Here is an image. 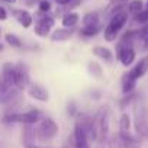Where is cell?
<instances>
[{
	"mask_svg": "<svg viewBox=\"0 0 148 148\" xmlns=\"http://www.w3.org/2000/svg\"><path fill=\"white\" fill-rule=\"evenodd\" d=\"M58 134V125L52 118L41 119L39 125L35 128V139L39 142H49Z\"/></svg>",
	"mask_w": 148,
	"mask_h": 148,
	"instance_id": "cell-1",
	"label": "cell"
},
{
	"mask_svg": "<svg viewBox=\"0 0 148 148\" xmlns=\"http://www.w3.org/2000/svg\"><path fill=\"white\" fill-rule=\"evenodd\" d=\"M96 131H97V141L103 142L108 139L109 135V125H110V110L109 106H100L96 116H95Z\"/></svg>",
	"mask_w": 148,
	"mask_h": 148,
	"instance_id": "cell-2",
	"label": "cell"
},
{
	"mask_svg": "<svg viewBox=\"0 0 148 148\" xmlns=\"http://www.w3.org/2000/svg\"><path fill=\"white\" fill-rule=\"evenodd\" d=\"M41 121V112L36 109L19 113V112H10L3 116L5 123H23V125H35Z\"/></svg>",
	"mask_w": 148,
	"mask_h": 148,
	"instance_id": "cell-3",
	"label": "cell"
},
{
	"mask_svg": "<svg viewBox=\"0 0 148 148\" xmlns=\"http://www.w3.org/2000/svg\"><path fill=\"white\" fill-rule=\"evenodd\" d=\"M134 125H135V131L141 138H148V115H147V109L141 102L135 103V109H134Z\"/></svg>",
	"mask_w": 148,
	"mask_h": 148,
	"instance_id": "cell-4",
	"label": "cell"
},
{
	"mask_svg": "<svg viewBox=\"0 0 148 148\" xmlns=\"http://www.w3.org/2000/svg\"><path fill=\"white\" fill-rule=\"evenodd\" d=\"M112 148H139L141 145V138L132 135L131 132H123L119 131L115 134L110 139Z\"/></svg>",
	"mask_w": 148,
	"mask_h": 148,
	"instance_id": "cell-5",
	"label": "cell"
},
{
	"mask_svg": "<svg viewBox=\"0 0 148 148\" xmlns=\"http://www.w3.org/2000/svg\"><path fill=\"white\" fill-rule=\"evenodd\" d=\"M116 58L123 67H131L136 58V51L134 45H126L122 42H118L116 45Z\"/></svg>",
	"mask_w": 148,
	"mask_h": 148,
	"instance_id": "cell-6",
	"label": "cell"
},
{
	"mask_svg": "<svg viewBox=\"0 0 148 148\" xmlns=\"http://www.w3.org/2000/svg\"><path fill=\"white\" fill-rule=\"evenodd\" d=\"M76 122L80 125V128L83 129V132L89 141H97V131H96L95 118H92L90 115H86V113H77Z\"/></svg>",
	"mask_w": 148,
	"mask_h": 148,
	"instance_id": "cell-7",
	"label": "cell"
},
{
	"mask_svg": "<svg viewBox=\"0 0 148 148\" xmlns=\"http://www.w3.org/2000/svg\"><path fill=\"white\" fill-rule=\"evenodd\" d=\"M31 83V76H29V70L23 62L15 64V86L19 90H23L28 87Z\"/></svg>",
	"mask_w": 148,
	"mask_h": 148,
	"instance_id": "cell-8",
	"label": "cell"
},
{
	"mask_svg": "<svg viewBox=\"0 0 148 148\" xmlns=\"http://www.w3.org/2000/svg\"><path fill=\"white\" fill-rule=\"evenodd\" d=\"M19 95V89L15 86H9L3 82L2 76H0V105L12 103Z\"/></svg>",
	"mask_w": 148,
	"mask_h": 148,
	"instance_id": "cell-9",
	"label": "cell"
},
{
	"mask_svg": "<svg viewBox=\"0 0 148 148\" xmlns=\"http://www.w3.org/2000/svg\"><path fill=\"white\" fill-rule=\"evenodd\" d=\"M147 73H148V55H147V57H142L136 64H134V67H132L126 74H128L132 80L138 82L139 79H142V77L145 76Z\"/></svg>",
	"mask_w": 148,
	"mask_h": 148,
	"instance_id": "cell-10",
	"label": "cell"
},
{
	"mask_svg": "<svg viewBox=\"0 0 148 148\" xmlns=\"http://www.w3.org/2000/svg\"><path fill=\"white\" fill-rule=\"evenodd\" d=\"M28 95L32 97V99H35V100H38V102H48V99H49V93H48V90L44 87V86H41V84H38V83H29V86H28Z\"/></svg>",
	"mask_w": 148,
	"mask_h": 148,
	"instance_id": "cell-11",
	"label": "cell"
},
{
	"mask_svg": "<svg viewBox=\"0 0 148 148\" xmlns=\"http://www.w3.org/2000/svg\"><path fill=\"white\" fill-rule=\"evenodd\" d=\"M89 142L90 141L84 135L83 129L76 122V125H74V132H73V145H74V148H90V144Z\"/></svg>",
	"mask_w": 148,
	"mask_h": 148,
	"instance_id": "cell-12",
	"label": "cell"
},
{
	"mask_svg": "<svg viewBox=\"0 0 148 148\" xmlns=\"http://www.w3.org/2000/svg\"><path fill=\"white\" fill-rule=\"evenodd\" d=\"M126 6H128V0H110V5L106 8L105 16L110 19L113 15L126 10Z\"/></svg>",
	"mask_w": 148,
	"mask_h": 148,
	"instance_id": "cell-13",
	"label": "cell"
},
{
	"mask_svg": "<svg viewBox=\"0 0 148 148\" xmlns=\"http://www.w3.org/2000/svg\"><path fill=\"white\" fill-rule=\"evenodd\" d=\"M2 79L6 84L9 86H15V64L12 62H5L2 65ZM16 87V86H15Z\"/></svg>",
	"mask_w": 148,
	"mask_h": 148,
	"instance_id": "cell-14",
	"label": "cell"
},
{
	"mask_svg": "<svg viewBox=\"0 0 148 148\" xmlns=\"http://www.w3.org/2000/svg\"><path fill=\"white\" fill-rule=\"evenodd\" d=\"M128 12L126 10H123V12H119V13H116V15H113L110 19H109V25L113 28V29H116L118 32H121L122 31V28L126 25V22H128Z\"/></svg>",
	"mask_w": 148,
	"mask_h": 148,
	"instance_id": "cell-15",
	"label": "cell"
},
{
	"mask_svg": "<svg viewBox=\"0 0 148 148\" xmlns=\"http://www.w3.org/2000/svg\"><path fill=\"white\" fill-rule=\"evenodd\" d=\"M13 16L16 18V21L21 23V26H23L25 29L31 28L32 23H34V18L32 15L28 12V10H21V9H16L13 10Z\"/></svg>",
	"mask_w": 148,
	"mask_h": 148,
	"instance_id": "cell-16",
	"label": "cell"
},
{
	"mask_svg": "<svg viewBox=\"0 0 148 148\" xmlns=\"http://www.w3.org/2000/svg\"><path fill=\"white\" fill-rule=\"evenodd\" d=\"M73 28H61V29H57L51 34V39L54 42H62V41H67L71 38L73 35Z\"/></svg>",
	"mask_w": 148,
	"mask_h": 148,
	"instance_id": "cell-17",
	"label": "cell"
},
{
	"mask_svg": "<svg viewBox=\"0 0 148 148\" xmlns=\"http://www.w3.org/2000/svg\"><path fill=\"white\" fill-rule=\"evenodd\" d=\"M121 86H122V93L123 95H129V93H134L135 92V87H136V82L132 80L128 74L125 73L122 76V82H121Z\"/></svg>",
	"mask_w": 148,
	"mask_h": 148,
	"instance_id": "cell-18",
	"label": "cell"
},
{
	"mask_svg": "<svg viewBox=\"0 0 148 148\" xmlns=\"http://www.w3.org/2000/svg\"><path fill=\"white\" fill-rule=\"evenodd\" d=\"M79 21H80V16L76 12H67L62 16V19H61L64 28H74V26L79 23Z\"/></svg>",
	"mask_w": 148,
	"mask_h": 148,
	"instance_id": "cell-19",
	"label": "cell"
},
{
	"mask_svg": "<svg viewBox=\"0 0 148 148\" xmlns=\"http://www.w3.org/2000/svg\"><path fill=\"white\" fill-rule=\"evenodd\" d=\"M93 54H95L96 57H99L100 60H105V61H108V62L113 60V52H112L109 48L102 47V45L95 47V48H93Z\"/></svg>",
	"mask_w": 148,
	"mask_h": 148,
	"instance_id": "cell-20",
	"label": "cell"
},
{
	"mask_svg": "<svg viewBox=\"0 0 148 148\" xmlns=\"http://www.w3.org/2000/svg\"><path fill=\"white\" fill-rule=\"evenodd\" d=\"M144 9H145V3L142 2V0H129L128 6H126V12L129 15H132V16L136 15V13H139Z\"/></svg>",
	"mask_w": 148,
	"mask_h": 148,
	"instance_id": "cell-21",
	"label": "cell"
},
{
	"mask_svg": "<svg viewBox=\"0 0 148 148\" xmlns=\"http://www.w3.org/2000/svg\"><path fill=\"white\" fill-rule=\"evenodd\" d=\"M100 31H102L100 23H99V25H92V26H83V28L80 29V35H82V36H86V38H93V36H96Z\"/></svg>",
	"mask_w": 148,
	"mask_h": 148,
	"instance_id": "cell-22",
	"label": "cell"
},
{
	"mask_svg": "<svg viewBox=\"0 0 148 148\" xmlns=\"http://www.w3.org/2000/svg\"><path fill=\"white\" fill-rule=\"evenodd\" d=\"M131 125H132V121H131V116L123 112L119 118V131H123V132H129L131 129Z\"/></svg>",
	"mask_w": 148,
	"mask_h": 148,
	"instance_id": "cell-23",
	"label": "cell"
},
{
	"mask_svg": "<svg viewBox=\"0 0 148 148\" xmlns=\"http://www.w3.org/2000/svg\"><path fill=\"white\" fill-rule=\"evenodd\" d=\"M83 22V26H92V25H99V15L96 12H90V13H86L82 19Z\"/></svg>",
	"mask_w": 148,
	"mask_h": 148,
	"instance_id": "cell-24",
	"label": "cell"
},
{
	"mask_svg": "<svg viewBox=\"0 0 148 148\" xmlns=\"http://www.w3.org/2000/svg\"><path fill=\"white\" fill-rule=\"evenodd\" d=\"M118 36H119V32H118L116 29H113V28L108 23L106 28L103 29V38H105V41H108V42H113V41H116Z\"/></svg>",
	"mask_w": 148,
	"mask_h": 148,
	"instance_id": "cell-25",
	"label": "cell"
},
{
	"mask_svg": "<svg viewBox=\"0 0 148 148\" xmlns=\"http://www.w3.org/2000/svg\"><path fill=\"white\" fill-rule=\"evenodd\" d=\"M87 68H89V73L92 74L93 77H102L103 76V70H102V67H100V64L99 62H96V61H89V64H87Z\"/></svg>",
	"mask_w": 148,
	"mask_h": 148,
	"instance_id": "cell-26",
	"label": "cell"
},
{
	"mask_svg": "<svg viewBox=\"0 0 148 148\" xmlns=\"http://www.w3.org/2000/svg\"><path fill=\"white\" fill-rule=\"evenodd\" d=\"M132 18H134V22H135V23H138V25H141V26L147 25V23H148V9L145 8L144 10H141L139 13L134 15Z\"/></svg>",
	"mask_w": 148,
	"mask_h": 148,
	"instance_id": "cell-27",
	"label": "cell"
},
{
	"mask_svg": "<svg viewBox=\"0 0 148 148\" xmlns=\"http://www.w3.org/2000/svg\"><path fill=\"white\" fill-rule=\"evenodd\" d=\"M5 39H6V42H8L9 45H12V47H15V48H21V47H22L21 38L16 36L15 34H8V35L5 36Z\"/></svg>",
	"mask_w": 148,
	"mask_h": 148,
	"instance_id": "cell-28",
	"label": "cell"
},
{
	"mask_svg": "<svg viewBox=\"0 0 148 148\" xmlns=\"http://www.w3.org/2000/svg\"><path fill=\"white\" fill-rule=\"evenodd\" d=\"M39 13H41V12H39ZM36 23H41V25H45V26H48V28H52L55 22H54V19H52L51 16H48L47 13H41V16L38 18Z\"/></svg>",
	"mask_w": 148,
	"mask_h": 148,
	"instance_id": "cell-29",
	"label": "cell"
},
{
	"mask_svg": "<svg viewBox=\"0 0 148 148\" xmlns=\"http://www.w3.org/2000/svg\"><path fill=\"white\" fill-rule=\"evenodd\" d=\"M49 31L51 28L45 26V25H41V23H35V34L41 38H45L47 35H49Z\"/></svg>",
	"mask_w": 148,
	"mask_h": 148,
	"instance_id": "cell-30",
	"label": "cell"
},
{
	"mask_svg": "<svg viewBox=\"0 0 148 148\" xmlns=\"http://www.w3.org/2000/svg\"><path fill=\"white\" fill-rule=\"evenodd\" d=\"M38 10H39L41 13H48V12L51 10V2H49V0H39Z\"/></svg>",
	"mask_w": 148,
	"mask_h": 148,
	"instance_id": "cell-31",
	"label": "cell"
},
{
	"mask_svg": "<svg viewBox=\"0 0 148 148\" xmlns=\"http://www.w3.org/2000/svg\"><path fill=\"white\" fill-rule=\"evenodd\" d=\"M80 2H82V0H70V2L65 5V10H73L74 8H77L79 5H80Z\"/></svg>",
	"mask_w": 148,
	"mask_h": 148,
	"instance_id": "cell-32",
	"label": "cell"
},
{
	"mask_svg": "<svg viewBox=\"0 0 148 148\" xmlns=\"http://www.w3.org/2000/svg\"><path fill=\"white\" fill-rule=\"evenodd\" d=\"M67 113L70 115V116H76L77 113H76V105H74L73 102H70V105H68V108H67Z\"/></svg>",
	"mask_w": 148,
	"mask_h": 148,
	"instance_id": "cell-33",
	"label": "cell"
},
{
	"mask_svg": "<svg viewBox=\"0 0 148 148\" xmlns=\"http://www.w3.org/2000/svg\"><path fill=\"white\" fill-rule=\"evenodd\" d=\"M25 148H54V147H47V145H39L36 142H29V144H25Z\"/></svg>",
	"mask_w": 148,
	"mask_h": 148,
	"instance_id": "cell-34",
	"label": "cell"
},
{
	"mask_svg": "<svg viewBox=\"0 0 148 148\" xmlns=\"http://www.w3.org/2000/svg\"><path fill=\"white\" fill-rule=\"evenodd\" d=\"M6 19H8V10L3 6H0V21H6Z\"/></svg>",
	"mask_w": 148,
	"mask_h": 148,
	"instance_id": "cell-35",
	"label": "cell"
},
{
	"mask_svg": "<svg viewBox=\"0 0 148 148\" xmlns=\"http://www.w3.org/2000/svg\"><path fill=\"white\" fill-rule=\"evenodd\" d=\"M141 41H142V45H144V49H145V51H148V35H147L145 38H142Z\"/></svg>",
	"mask_w": 148,
	"mask_h": 148,
	"instance_id": "cell-36",
	"label": "cell"
},
{
	"mask_svg": "<svg viewBox=\"0 0 148 148\" xmlns=\"http://www.w3.org/2000/svg\"><path fill=\"white\" fill-rule=\"evenodd\" d=\"M55 2H57V5H60V6H65L70 0H55Z\"/></svg>",
	"mask_w": 148,
	"mask_h": 148,
	"instance_id": "cell-37",
	"label": "cell"
},
{
	"mask_svg": "<svg viewBox=\"0 0 148 148\" xmlns=\"http://www.w3.org/2000/svg\"><path fill=\"white\" fill-rule=\"evenodd\" d=\"M5 2H8V3H15L16 0H5Z\"/></svg>",
	"mask_w": 148,
	"mask_h": 148,
	"instance_id": "cell-38",
	"label": "cell"
},
{
	"mask_svg": "<svg viewBox=\"0 0 148 148\" xmlns=\"http://www.w3.org/2000/svg\"><path fill=\"white\" fill-rule=\"evenodd\" d=\"M2 51H3V45H2V44H0V52H2Z\"/></svg>",
	"mask_w": 148,
	"mask_h": 148,
	"instance_id": "cell-39",
	"label": "cell"
},
{
	"mask_svg": "<svg viewBox=\"0 0 148 148\" xmlns=\"http://www.w3.org/2000/svg\"><path fill=\"white\" fill-rule=\"evenodd\" d=\"M145 8H147V9H148V0H147V3H145Z\"/></svg>",
	"mask_w": 148,
	"mask_h": 148,
	"instance_id": "cell-40",
	"label": "cell"
},
{
	"mask_svg": "<svg viewBox=\"0 0 148 148\" xmlns=\"http://www.w3.org/2000/svg\"><path fill=\"white\" fill-rule=\"evenodd\" d=\"M62 148H70V147H68V145H64V147H62Z\"/></svg>",
	"mask_w": 148,
	"mask_h": 148,
	"instance_id": "cell-41",
	"label": "cell"
}]
</instances>
